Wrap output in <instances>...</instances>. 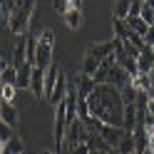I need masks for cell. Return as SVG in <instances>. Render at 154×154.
I'll return each mask as SVG.
<instances>
[{"label":"cell","instance_id":"cell-1","mask_svg":"<svg viewBox=\"0 0 154 154\" xmlns=\"http://www.w3.org/2000/svg\"><path fill=\"white\" fill-rule=\"evenodd\" d=\"M87 107H90V117H97L104 124L112 127H122V117H124V102H122V92L112 85L102 82L94 85V90L87 97Z\"/></svg>","mask_w":154,"mask_h":154},{"label":"cell","instance_id":"cell-2","mask_svg":"<svg viewBox=\"0 0 154 154\" xmlns=\"http://www.w3.org/2000/svg\"><path fill=\"white\" fill-rule=\"evenodd\" d=\"M35 3L37 0H15L10 20H8V27H10L13 35L20 37L30 30V17H32V10H35Z\"/></svg>","mask_w":154,"mask_h":154},{"label":"cell","instance_id":"cell-3","mask_svg":"<svg viewBox=\"0 0 154 154\" xmlns=\"http://www.w3.org/2000/svg\"><path fill=\"white\" fill-rule=\"evenodd\" d=\"M52 60H55V35H52L50 27H45V30L37 35V50H35V65L32 67L47 70Z\"/></svg>","mask_w":154,"mask_h":154},{"label":"cell","instance_id":"cell-4","mask_svg":"<svg viewBox=\"0 0 154 154\" xmlns=\"http://www.w3.org/2000/svg\"><path fill=\"white\" fill-rule=\"evenodd\" d=\"M67 124H70V119H67V104H65V100H62V102L55 104V147H57V152H60L62 144H65Z\"/></svg>","mask_w":154,"mask_h":154},{"label":"cell","instance_id":"cell-5","mask_svg":"<svg viewBox=\"0 0 154 154\" xmlns=\"http://www.w3.org/2000/svg\"><path fill=\"white\" fill-rule=\"evenodd\" d=\"M87 137H90V132H87L82 119H72L67 124V132H65L67 147H72V144H87Z\"/></svg>","mask_w":154,"mask_h":154},{"label":"cell","instance_id":"cell-6","mask_svg":"<svg viewBox=\"0 0 154 154\" xmlns=\"http://www.w3.org/2000/svg\"><path fill=\"white\" fill-rule=\"evenodd\" d=\"M30 92L35 100H45V70L42 67H30Z\"/></svg>","mask_w":154,"mask_h":154},{"label":"cell","instance_id":"cell-7","mask_svg":"<svg viewBox=\"0 0 154 154\" xmlns=\"http://www.w3.org/2000/svg\"><path fill=\"white\" fill-rule=\"evenodd\" d=\"M0 119H3L10 129H17V127H20V109H17L13 102H5V100H3V107H0Z\"/></svg>","mask_w":154,"mask_h":154},{"label":"cell","instance_id":"cell-8","mask_svg":"<svg viewBox=\"0 0 154 154\" xmlns=\"http://www.w3.org/2000/svg\"><path fill=\"white\" fill-rule=\"evenodd\" d=\"M107 85H112V87L122 90L124 85H129V72L124 70V67H119L117 62H114V65L109 67V75H107Z\"/></svg>","mask_w":154,"mask_h":154},{"label":"cell","instance_id":"cell-9","mask_svg":"<svg viewBox=\"0 0 154 154\" xmlns=\"http://www.w3.org/2000/svg\"><path fill=\"white\" fill-rule=\"evenodd\" d=\"M100 137L109 144L112 149H117V144H119V139L124 137V127H112V124H102V129L97 132Z\"/></svg>","mask_w":154,"mask_h":154},{"label":"cell","instance_id":"cell-10","mask_svg":"<svg viewBox=\"0 0 154 154\" xmlns=\"http://www.w3.org/2000/svg\"><path fill=\"white\" fill-rule=\"evenodd\" d=\"M112 52H114V40H109V42H94V45L87 47V55L97 57L100 62L107 60V57H112Z\"/></svg>","mask_w":154,"mask_h":154},{"label":"cell","instance_id":"cell-11","mask_svg":"<svg viewBox=\"0 0 154 154\" xmlns=\"http://www.w3.org/2000/svg\"><path fill=\"white\" fill-rule=\"evenodd\" d=\"M65 94H67V77H65L62 67H60V72H57V82H55V90H52V94H50L47 100H50L52 104H57V102H62Z\"/></svg>","mask_w":154,"mask_h":154},{"label":"cell","instance_id":"cell-12","mask_svg":"<svg viewBox=\"0 0 154 154\" xmlns=\"http://www.w3.org/2000/svg\"><path fill=\"white\" fill-rule=\"evenodd\" d=\"M129 85L137 92H152V77H149V72H137V75H132L129 77Z\"/></svg>","mask_w":154,"mask_h":154},{"label":"cell","instance_id":"cell-13","mask_svg":"<svg viewBox=\"0 0 154 154\" xmlns=\"http://www.w3.org/2000/svg\"><path fill=\"white\" fill-rule=\"evenodd\" d=\"M23 65H27V52H25V35L17 37V45L13 50V67L15 70H20Z\"/></svg>","mask_w":154,"mask_h":154},{"label":"cell","instance_id":"cell-14","mask_svg":"<svg viewBox=\"0 0 154 154\" xmlns=\"http://www.w3.org/2000/svg\"><path fill=\"white\" fill-rule=\"evenodd\" d=\"M117 154H132V152H137V139H134V132H127L124 129V137L119 139L117 144V149H114Z\"/></svg>","mask_w":154,"mask_h":154},{"label":"cell","instance_id":"cell-15","mask_svg":"<svg viewBox=\"0 0 154 154\" xmlns=\"http://www.w3.org/2000/svg\"><path fill=\"white\" fill-rule=\"evenodd\" d=\"M137 70L139 72H152L154 70V55L149 47H144V50L137 55Z\"/></svg>","mask_w":154,"mask_h":154},{"label":"cell","instance_id":"cell-16","mask_svg":"<svg viewBox=\"0 0 154 154\" xmlns=\"http://www.w3.org/2000/svg\"><path fill=\"white\" fill-rule=\"evenodd\" d=\"M124 23H127V25H129V30H132V32H137L139 37H144V32L149 30V25L144 23L139 15H127V17H124Z\"/></svg>","mask_w":154,"mask_h":154},{"label":"cell","instance_id":"cell-17","mask_svg":"<svg viewBox=\"0 0 154 154\" xmlns=\"http://www.w3.org/2000/svg\"><path fill=\"white\" fill-rule=\"evenodd\" d=\"M112 27H114V37H119V40H127V37L132 35L129 25L124 23V17H114V20H112Z\"/></svg>","mask_w":154,"mask_h":154},{"label":"cell","instance_id":"cell-18","mask_svg":"<svg viewBox=\"0 0 154 154\" xmlns=\"http://www.w3.org/2000/svg\"><path fill=\"white\" fill-rule=\"evenodd\" d=\"M17 90H30V65H23L17 70V80H15Z\"/></svg>","mask_w":154,"mask_h":154},{"label":"cell","instance_id":"cell-19","mask_svg":"<svg viewBox=\"0 0 154 154\" xmlns=\"http://www.w3.org/2000/svg\"><path fill=\"white\" fill-rule=\"evenodd\" d=\"M97 67H100V60L85 52V60H82V75H85V77H92L94 72H97Z\"/></svg>","mask_w":154,"mask_h":154},{"label":"cell","instance_id":"cell-20","mask_svg":"<svg viewBox=\"0 0 154 154\" xmlns=\"http://www.w3.org/2000/svg\"><path fill=\"white\" fill-rule=\"evenodd\" d=\"M3 152H8V154H23L25 152V144H23V139L17 137V134H13V137L5 142V149Z\"/></svg>","mask_w":154,"mask_h":154},{"label":"cell","instance_id":"cell-21","mask_svg":"<svg viewBox=\"0 0 154 154\" xmlns=\"http://www.w3.org/2000/svg\"><path fill=\"white\" fill-rule=\"evenodd\" d=\"M15 0H0V27H8V20H10Z\"/></svg>","mask_w":154,"mask_h":154},{"label":"cell","instance_id":"cell-22","mask_svg":"<svg viewBox=\"0 0 154 154\" xmlns=\"http://www.w3.org/2000/svg\"><path fill=\"white\" fill-rule=\"evenodd\" d=\"M62 17H65V23H67L70 30H77V27L82 25V10H67Z\"/></svg>","mask_w":154,"mask_h":154},{"label":"cell","instance_id":"cell-23","mask_svg":"<svg viewBox=\"0 0 154 154\" xmlns=\"http://www.w3.org/2000/svg\"><path fill=\"white\" fill-rule=\"evenodd\" d=\"M94 90V80L92 77H80V82H77V94H80V97H90V92Z\"/></svg>","mask_w":154,"mask_h":154},{"label":"cell","instance_id":"cell-24","mask_svg":"<svg viewBox=\"0 0 154 154\" xmlns=\"http://www.w3.org/2000/svg\"><path fill=\"white\" fill-rule=\"evenodd\" d=\"M0 97H3L5 102H15L17 87H15V85H3V87H0Z\"/></svg>","mask_w":154,"mask_h":154},{"label":"cell","instance_id":"cell-25","mask_svg":"<svg viewBox=\"0 0 154 154\" xmlns=\"http://www.w3.org/2000/svg\"><path fill=\"white\" fill-rule=\"evenodd\" d=\"M119 92H122V102H124V104H132V102H137V90H134L132 85H124V87H122Z\"/></svg>","mask_w":154,"mask_h":154},{"label":"cell","instance_id":"cell-26","mask_svg":"<svg viewBox=\"0 0 154 154\" xmlns=\"http://www.w3.org/2000/svg\"><path fill=\"white\" fill-rule=\"evenodd\" d=\"M129 5H132V0H117L114 3V17H127Z\"/></svg>","mask_w":154,"mask_h":154},{"label":"cell","instance_id":"cell-27","mask_svg":"<svg viewBox=\"0 0 154 154\" xmlns=\"http://www.w3.org/2000/svg\"><path fill=\"white\" fill-rule=\"evenodd\" d=\"M0 77H3V82H5V85H15V80H17V70H15L13 65H8Z\"/></svg>","mask_w":154,"mask_h":154},{"label":"cell","instance_id":"cell-28","mask_svg":"<svg viewBox=\"0 0 154 154\" xmlns=\"http://www.w3.org/2000/svg\"><path fill=\"white\" fill-rule=\"evenodd\" d=\"M139 17H142V20L147 23V25H154V8L144 3V5H142V13H139Z\"/></svg>","mask_w":154,"mask_h":154},{"label":"cell","instance_id":"cell-29","mask_svg":"<svg viewBox=\"0 0 154 154\" xmlns=\"http://www.w3.org/2000/svg\"><path fill=\"white\" fill-rule=\"evenodd\" d=\"M52 8H55V13L65 15L67 10H70V0H52Z\"/></svg>","mask_w":154,"mask_h":154},{"label":"cell","instance_id":"cell-30","mask_svg":"<svg viewBox=\"0 0 154 154\" xmlns=\"http://www.w3.org/2000/svg\"><path fill=\"white\" fill-rule=\"evenodd\" d=\"M67 154H90V147L87 144H72V147H67Z\"/></svg>","mask_w":154,"mask_h":154},{"label":"cell","instance_id":"cell-31","mask_svg":"<svg viewBox=\"0 0 154 154\" xmlns=\"http://www.w3.org/2000/svg\"><path fill=\"white\" fill-rule=\"evenodd\" d=\"M142 5H144V0H132V5H129V13H127V15H139V13H142Z\"/></svg>","mask_w":154,"mask_h":154},{"label":"cell","instance_id":"cell-32","mask_svg":"<svg viewBox=\"0 0 154 154\" xmlns=\"http://www.w3.org/2000/svg\"><path fill=\"white\" fill-rule=\"evenodd\" d=\"M142 40H144V45H147V47H152V45H154V25H149V30L144 32Z\"/></svg>","mask_w":154,"mask_h":154},{"label":"cell","instance_id":"cell-33","mask_svg":"<svg viewBox=\"0 0 154 154\" xmlns=\"http://www.w3.org/2000/svg\"><path fill=\"white\" fill-rule=\"evenodd\" d=\"M147 114H149V119L154 122V97H152V94L147 97Z\"/></svg>","mask_w":154,"mask_h":154},{"label":"cell","instance_id":"cell-34","mask_svg":"<svg viewBox=\"0 0 154 154\" xmlns=\"http://www.w3.org/2000/svg\"><path fill=\"white\" fill-rule=\"evenodd\" d=\"M70 10H82V0H70Z\"/></svg>","mask_w":154,"mask_h":154},{"label":"cell","instance_id":"cell-35","mask_svg":"<svg viewBox=\"0 0 154 154\" xmlns=\"http://www.w3.org/2000/svg\"><path fill=\"white\" fill-rule=\"evenodd\" d=\"M5 67H8V60H5V57H0V75H3Z\"/></svg>","mask_w":154,"mask_h":154},{"label":"cell","instance_id":"cell-36","mask_svg":"<svg viewBox=\"0 0 154 154\" xmlns=\"http://www.w3.org/2000/svg\"><path fill=\"white\" fill-rule=\"evenodd\" d=\"M112 152V149H109ZM109 152H102V149H90V154H109Z\"/></svg>","mask_w":154,"mask_h":154},{"label":"cell","instance_id":"cell-37","mask_svg":"<svg viewBox=\"0 0 154 154\" xmlns=\"http://www.w3.org/2000/svg\"><path fill=\"white\" fill-rule=\"evenodd\" d=\"M149 77H152V92H149V94H152V97H154V70L149 72Z\"/></svg>","mask_w":154,"mask_h":154},{"label":"cell","instance_id":"cell-38","mask_svg":"<svg viewBox=\"0 0 154 154\" xmlns=\"http://www.w3.org/2000/svg\"><path fill=\"white\" fill-rule=\"evenodd\" d=\"M144 3H147V5H152V8H154V0H144Z\"/></svg>","mask_w":154,"mask_h":154},{"label":"cell","instance_id":"cell-39","mask_svg":"<svg viewBox=\"0 0 154 154\" xmlns=\"http://www.w3.org/2000/svg\"><path fill=\"white\" fill-rule=\"evenodd\" d=\"M3 85H5V82H3V77H0V87H3Z\"/></svg>","mask_w":154,"mask_h":154},{"label":"cell","instance_id":"cell-40","mask_svg":"<svg viewBox=\"0 0 154 154\" xmlns=\"http://www.w3.org/2000/svg\"><path fill=\"white\" fill-rule=\"evenodd\" d=\"M149 50H152V55H154V45H152V47H149Z\"/></svg>","mask_w":154,"mask_h":154},{"label":"cell","instance_id":"cell-41","mask_svg":"<svg viewBox=\"0 0 154 154\" xmlns=\"http://www.w3.org/2000/svg\"><path fill=\"white\" fill-rule=\"evenodd\" d=\"M0 107H3V97H0Z\"/></svg>","mask_w":154,"mask_h":154}]
</instances>
